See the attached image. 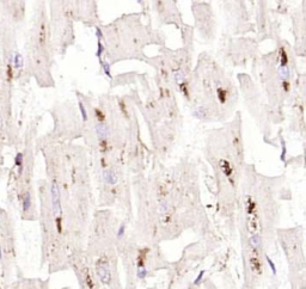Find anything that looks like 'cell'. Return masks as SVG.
<instances>
[{"instance_id": "obj_1", "label": "cell", "mask_w": 306, "mask_h": 289, "mask_svg": "<svg viewBox=\"0 0 306 289\" xmlns=\"http://www.w3.org/2000/svg\"><path fill=\"white\" fill-rule=\"evenodd\" d=\"M0 247L2 256L4 272H10V262L15 254L13 230L10 222V216L4 209L0 208Z\"/></svg>"}, {"instance_id": "obj_2", "label": "cell", "mask_w": 306, "mask_h": 289, "mask_svg": "<svg viewBox=\"0 0 306 289\" xmlns=\"http://www.w3.org/2000/svg\"><path fill=\"white\" fill-rule=\"evenodd\" d=\"M95 267L99 281L103 284H110V282H111V272H110V268H109V263H108L107 257L102 256L100 258H98L97 262H96Z\"/></svg>"}, {"instance_id": "obj_3", "label": "cell", "mask_w": 306, "mask_h": 289, "mask_svg": "<svg viewBox=\"0 0 306 289\" xmlns=\"http://www.w3.org/2000/svg\"><path fill=\"white\" fill-rule=\"evenodd\" d=\"M246 215H248V227L252 233H256L258 227V216L256 213V202L251 197L246 198Z\"/></svg>"}, {"instance_id": "obj_4", "label": "cell", "mask_w": 306, "mask_h": 289, "mask_svg": "<svg viewBox=\"0 0 306 289\" xmlns=\"http://www.w3.org/2000/svg\"><path fill=\"white\" fill-rule=\"evenodd\" d=\"M50 196H52V208L53 214L55 217L61 216V195H60V188L56 183H53L50 187Z\"/></svg>"}, {"instance_id": "obj_5", "label": "cell", "mask_w": 306, "mask_h": 289, "mask_svg": "<svg viewBox=\"0 0 306 289\" xmlns=\"http://www.w3.org/2000/svg\"><path fill=\"white\" fill-rule=\"evenodd\" d=\"M95 132H96V134H97V136H98L100 140H105V139H108L109 135H110V129H109V127H108L105 123H103V122H99V123L96 124Z\"/></svg>"}, {"instance_id": "obj_6", "label": "cell", "mask_w": 306, "mask_h": 289, "mask_svg": "<svg viewBox=\"0 0 306 289\" xmlns=\"http://www.w3.org/2000/svg\"><path fill=\"white\" fill-rule=\"evenodd\" d=\"M249 265H250L251 271H253L256 274H260L262 271V263L257 256H251L249 258Z\"/></svg>"}, {"instance_id": "obj_7", "label": "cell", "mask_w": 306, "mask_h": 289, "mask_svg": "<svg viewBox=\"0 0 306 289\" xmlns=\"http://www.w3.org/2000/svg\"><path fill=\"white\" fill-rule=\"evenodd\" d=\"M103 180L109 185H114L117 183V176L113 170H104L103 171Z\"/></svg>"}, {"instance_id": "obj_8", "label": "cell", "mask_w": 306, "mask_h": 289, "mask_svg": "<svg viewBox=\"0 0 306 289\" xmlns=\"http://www.w3.org/2000/svg\"><path fill=\"white\" fill-rule=\"evenodd\" d=\"M11 65L13 67V69H22L23 66H24V60H23V56L19 54V53H13L12 58H11Z\"/></svg>"}, {"instance_id": "obj_9", "label": "cell", "mask_w": 306, "mask_h": 289, "mask_svg": "<svg viewBox=\"0 0 306 289\" xmlns=\"http://www.w3.org/2000/svg\"><path fill=\"white\" fill-rule=\"evenodd\" d=\"M249 244H250V246H251L252 250H255V251L260 250L261 246H262V238H261V235H260V234H253V235H251L250 239H249Z\"/></svg>"}, {"instance_id": "obj_10", "label": "cell", "mask_w": 306, "mask_h": 289, "mask_svg": "<svg viewBox=\"0 0 306 289\" xmlns=\"http://www.w3.org/2000/svg\"><path fill=\"white\" fill-rule=\"evenodd\" d=\"M220 167H221L224 174L229 178L231 174H232V169H231V165H229V161H227V160H221V161H220Z\"/></svg>"}, {"instance_id": "obj_11", "label": "cell", "mask_w": 306, "mask_h": 289, "mask_svg": "<svg viewBox=\"0 0 306 289\" xmlns=\"http://www.w3.org/2000/svg\"><path fill=\"white\" fill-rule=\"evenodd\" d=\"M277 72H279V76L282 80H288L289 79V76H291V71L288 68V66H285V67H281L279 66L277 68Z\"/></svg>"}, {"instance_id": "obj_12", "label": "cell", "mask_w": 306, "mask_h": 289, "mask_svg": "<svg viewBox=\"0 0 306 289\" xmlns=\"http://www.w3.org/2000/svg\"><path fill=\"white\" fill-rule=\"evenodd\" d=\"M99 62H100V65H102V68H103V72H104V74L107 76L108 78H113L111 76V68H110V65H109V62H107V61H103V60H99Z\"/></svg>"}, {"instance_id": "obj_13", "label": "cell", "mask_w": 306, "mask_h": 289, "mask_svg": "<svg viewBox=\"0 0 306 289\" xmlns=\"http://www.w3.org/2000/svg\"><path fill=\"white\" fill-rule=\"evenodd\" d=\"M78 105H79V110H80V114H81V118H83V121H84V122H86V121L89 119V115H87V111H86V108H85L84 103H83L81 100H79Z\"/></svg>"}, {"instance_id": "obj_14", "label": "cell", "mask_w": 306, "mask_h": 289, "mask_svg": "<svg viewBox=\"0 0 306 289\" xmlns=\"http://www.w3.org/2000/svg\"><path fill=\"white\" fill-rule=\"evenodd\" d=\"M105 52V47L103 45V42L100 41V39H98V43H97V52H96V56L99 59V60H102V55H103V53Z\"/></svg>"}, {"instance_id": "obj_15", "label": "cell", "mask_w": 306, "mask_h": 289, "mask_svg": "<svg viewBox=\"0 0 306 289\" xmlns=\"http://www.w3.org/2000/svg\"><path fill=\"white\" fill-rule=\"evenodd\" d=\"M280 53H281V55H280V66H281V67L288 66V56H287L285 49L282 48V49L280 50Z\"/></svg>"}, {"instance_id": "obj_16", "label": "cell", "mask_w": 306, "mask_h": 289, "mask_svg": "<svg viewBox=\"0 0 306 289\" xmlns=\"http://www.w3.org/2000/svg\"><path fill=\"white\" fill-rule=\"evenodd\" d=\"M173 79H175V81L176 82H182L183 80H184V73H183V71L182 69H178V71H175L173 72Z\"/></svg>"}, {"instance_id": "obj_17", "label": "cell", "mask_w": 306, "mask_h": 289, "mask_svg": "<svg viewBox=\"0 0 306 289\" xmlns=\"http://www.w3.org/2000/svg\"><path fill=\"white\" fill-rule=\"evenodd\" d=\"M136 276L139 280H144L147 276V269L144 267H138V271H136Z\"/></svg>"}, {"instance_id": "obj_18", "label": "cell", "mask_w": 306, "mask_h": 289, "mask_svg": "<svg viewBox=\"0 0 306 289\" xmlns=\"http://www.w3.org/2000/svg\"><path fill=\"white\" fill-rule=\"evenodd\" d=\"M194 116L197 118H206L207 117V111L205 110V108H199L196 111H194Z\"/></svg>"}, {"instance_id": "obj_19", "label": "cell", "mask_w": 306, "mask_h": 289, "mask_svg": "<svg viewBox=\"0 0 306 289\" xmlns=\"http://www.w3.org/2000/svg\"><path fill=\"white\" fill-rule=\"evenodd\" d=\"M266 260H267L268 265L270 267V269H271V272H273V275H276V268H275V264H274V262L271 260V258L266 254Z\"/></svg>"}, {"instance_id": "obj_20", "label": "cell", "mask_w": 306, "mask_h": 289, "mask_svg": "<svg viewBox=\"0 0 306 289\" xmlns=\"http://www.w3.org/2000/svg\"><path fill=\"white\" fill-rule=\"evenodd\" d=\"M95 35H96V37H97V39H103V37H104V34H103V30L99 28V26H96V29H95Z\"/></svg>"}, {"instance_id": "obj_21", "label": "cell", "mask_w": 306, "mask_h": 289, "mask_svg": "<svg viewBox=\"0 0 306 289\" xmlns=\"http://www.w3.org/2000/svg\"><path fill=\"white\" fill-rule=\"evenodd\" d=\"M203 275H205V271H201V272L197 275V277H196L195 281H194V286H199V284L201 283V281H202V278H203Z\"/></svg>"}, {"instance_id": "obj_22", "label": "cell", "mask_w": 306, "mask_h": 289, "mask_svg": "<svg viewBox=\"0 0 306 289\" xmlns=\"http://www.w3.org/2000/svg\"><path fill=\"white\" fill-rule=\"evenodd\" d=\"M124 230H126L124 225H121L120 228H118V232H117V238H118V239H121V238L124 235Z\"/></svg>"}, {"instance_id": "obj_23", "label": "cell", "mask_w": 306, "mask_h": 289, "mask_svg": "<svg viewBox=\"0 0 306 289\" xmlns=\"http://www.w3.org/2000/svg\"><path fill=\"white\" fill-rule=\"evenodd\" d=\"M169 209V204L166 202L162 203V207H160V210H163V213H166V210Z\"/></svg>"}, {"instance_id": "obj_24", "label": "cell", "mask_w": 306, "mask_h": 289, "mask_svg": "<svg viewBox=\"0 0 306 289\" xmlns=\"http://www.w3.org/2000/svg\"><path fill=\"white\" fill-rule=\"evenodd\" d=\"M2 129V118L0 117V130Z\"/></svg>"}, {"instance_id": "obj_25", "label": "cell", "mask_w": 306, "mask_h": 289, "mask_svg": "<svg viewBox=\"0 0 306 289\" xmlns=\"http://www.w3.org/2000/svg\"><path fill=\"white\" fill-rule=\"evenodd\" d=\"M136 1H138L139 4H142V0H136Z\"/></svg>"}]
</instances>
